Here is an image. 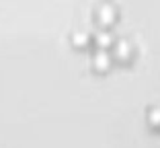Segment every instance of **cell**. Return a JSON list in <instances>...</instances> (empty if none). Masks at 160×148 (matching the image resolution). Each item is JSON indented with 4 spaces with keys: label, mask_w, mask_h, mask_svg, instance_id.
Returning a JSON list of instances; mask_svg holds the SVG:
<instances>
[{
    "label": "cell",
    "mask_w": 160,
    "mask_h": 148,
    "mask_svg": "<svg viewBox=\"0 0 160 148\" xmlns=\"http://www.w3.org/2000/svg\"><path fill=\"white\" fill-rule=\"evenodd\" d=\"M115 17H117V13H115V8L111 4H103V6H99V10H97V19H99L101 25L115 23Z\"/></svg>",
    "instance_id": "cell-1"
},
{
    "label": "cell",
    "mask_w": 160,
    "mask_h": 148,
    "mask_svg": "<svg viewBox=\"0 0 160 148\" xmlns=\"http://www.w3.org/2000/svg\"><path fill=\"white\" fill-rule=\"evenodd\" d=\"M92 64H94V70H99V72L109 70V66H111V56H109L107 49H99V52L94 54Z\"/></svg>",
    "instance_id": "cell-2"
},
{
    "label": "cell",
    "mask_w": 160,
    "mask_h": 148,
    "mask_svg": "<svg viewBox=\"0 0 160 148\" xmlns=\"http://www.w3.org/2000/svg\"><path fill=\"white\" fill-rule=\"evenodd\" d=\"M113 56L117 58V60H129V56H132V43L129 41H117L113 45Z\"/></svg>",
    "instance_id": "cell-3"
},
{
    "label": "cell",
    "mask_w": 160,
    "mask_h": 148,
    "mask_svg": "<svg viewBox=\"0 0 160 148\" xmlns=\"http://www.w3.org/2000/svg\"><path fill=\"white\" fill-rule=\"evenodd\" d=\"M94 41L99 45V49H107L113 45V35L107 33V31H99V33L94 35Z\"/></svg>",
    "instance_id": "cell-4"
},
{
    "label": "cell",
    "mask_w": 160,
    "mask_h": 148,
    "mask_svg": "<svg viewBox=\"0 0 160 148\" xmlns=\"http://www.w3.org/2000/svg\"><path fill=\"white\" fill-rule=\"evenodd\" d=\"M72 41H74V45H86V41H88V37H86L84 33H74V37H72Z\"/></svg>",
    "instance_id": "cell-5"
},
{
    "label": "cell",
    "mask_w": 160,
    "mask_h": 148,
    "mask_svg": "<svg viewBox=\"0 0 160 148\" xmlns=\"http://www.w3.org/2000/svg\"><path fill=\"white\" fill-rule=\"evenodd\" d=\"M150 124L152 125H160V109H152L150 111Z\"/></svg>",
    "instance_id": "cell-6"
}]
</instances>
